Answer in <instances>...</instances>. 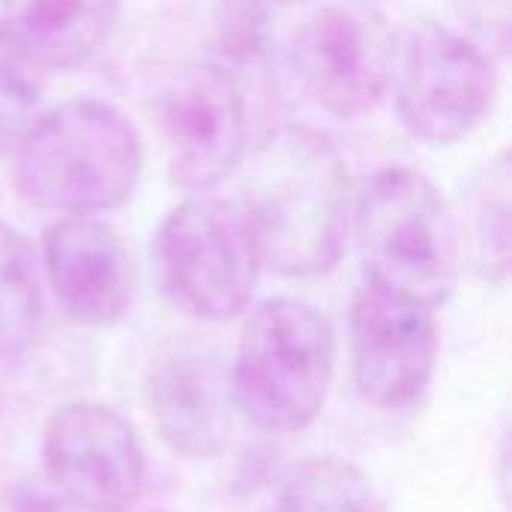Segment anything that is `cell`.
Listing matches in <instances>:
<instances>
[{
  "label": "cell",
  "instance_id": "obj_1",
  "mask_svg": "<svg viewBox=\"0 0 512 512\" xmlns=\"http://www.w3.org/2000/svg\"><path fill=\"white\" fill-rule=\"evenodd\" d=\"M261 264L285 279L333 270L351 225V174L339 147L312 126H279L252 153L234 198Z\"/></svg>",
  "mask_w": 512,
  "mask_h": 512
},
{
  "label": "cell",
  "instance_id": "obj_2",
  "mask_svg": "<svg viewBox=\"0 0 512 512\" xmlns=\"http://www.w3.org/2000/svg\"><path fill=\"white\" fill-rule=\"evenodd\" d=\"M141 171L144 144L135 123L99 99L48 108L12 150V180L21 198L63 216L123 207L135 195Z\"/></svg>",
  "mask_w": 512,
  "mask_h": 512
},
{
  "label": "cell",
  "instance_id": "obj_3",
  "mask_svg": "<svg viewBox=\"0 0 512 512\" xmlns=\"http://www.w3.org/2000/svg\"><path fill=\"white\" fill-rule=\"evenodd\" d=\"M351 216L369 282L429 309L453 297L465 261L462 228L423 171L411 165L375 171L360 186Z\"/></svg>",
  "mask_w": 512,
  "mask_h": 512
},
{
  "label": "cell",
  "instance_id": "obj_4",
  "mask_svg": "<svg viewBox=\"0 0 512 512\" xmlns=\"http://www.w3.org/2000/svg\"><path fill=\"white\" fill-rule=\"evenodd\" d=\"M333 372L330 318L306 300L273 297L243 324L231 366L234 405L267 435H297L324 411Z\"/></svg>",
  "mask_w": 512,
  "mask_h": 512
},
{
  "label": "cell",
  "instance_id": "obj_5",
  "mask_svg": "<svg viewBox=\"0 0 512 512\" xmlns=\"http://www.w3.org/2000/svg\"><path fill=\"white\" fill-rule=\"evenodd\" d=\"M156 267L171 300L204 321L246 312L264 270L246 213L216 192L186 195L162 219Z\"/></svg>",
  "mask_w": 512,
  "mask_h": 512
},
{
  "label": "cell",
  "instance_id": "obj_6",
  "mask_svg": "<svg viewBox=\"0 0 512 512\" xmlns=\"http://www.w3.org/2000/svg\"><path fill=\"white\" fill-rule=\"evenodd\" d=\"M288 54L297 84L321 111L360 120L393 90L399 36L369 0H330L303 15Z\"/></svg>",
  "mask_w": 512,
  "mask_h": 512
},
{
  "label": "cell",
  "instance_id": "obj_7",
  "mask_svg": "<svg viewBox=\"0 0 512 512\" xmlns=\"http://www.w3.org/2000/svg\"><path fill=\"white\" fill-rule=\"evenodd\" d=\"M396 108L402 126L429 147L465 141L498 99L486 48L438 21L411 24L399 42Z\"/></svg>",
  "mask_w": 512,
  "mask_h": 512
},
{
  "label": "cell",
  "instance_id": "obj_8",
  "mask_svg": "<svg viewBox=\"0 0 512 512\" xmlns=\"http://www.w3.org/2000/svg\"><path fill=\"white\" fill-rule=\"evenodd\" d=\"M147 459L135 426L108 405L72 402L42 432V480L75 512H126L144 489Z\"/></svg>",
  "mask_w": 512,
  "mask_h": 512
},
{
  "label": "cell",
  "instance_id": "obj_9",
  "mask_svg": "<svg viewBox=\"0 0 512 512\" xmlns=\"http://www.w3.org/2000/svg\"><path fill=\"white\" fill-rule=\"evenodd\" d=\"M159 120L168 183L183 195L213 192L246 162L249 108L222 66L180 69L162 93Z\"/></svg>",
  "mask_w": 512,
  "mask_h": 512
},
{
  "label": "cell",
  "instance_id": "obj_10",
  "mask_svg": "<svg viewBox=\"0 0 512 512\" xmlns=\"http://www.w3.org/2000/svg\"><path fill=\"white\" fill-rule=\"evenodd\" d=\"M351 369L366 402L384 411L417 405L438 366L435 309L363 282L351 303Z\"/></svg>",
  "mask_w": 512,
  "mask_h": 512
},
{
  "label": "cell",
  "instance_id": "obj_11",
  "mask_svg": "<svg viewBox=\"0 0 512 512\" xmlns=\"http://www.w3.org/2000/svg\"><path fill=\"white\" fill-rule=\"evenodd\" d=\"M147 411L171 453L195 462L216 459L234 435L231 369L207 345L174 342L150 363Z\"/></svg>",
  "mask_w": 512,
  "mask_h": 512
},
{
  "label": "cell",
  "instance_id": "obj_12",
  "mask_svg": "<svg viewBox=\"0 0 512 512\" xmlns=\"http://www.w3.org/2000/svg\"><path fill=\"white\" fill-rule=\"evenodd\" d=\"M42 270L60 312L81 327L117 324L135 294L123 234L96 216H63L42 237Z\"/></svg>",
  "mask_w": 512,
  "mask_h": 512
},
{
  "label": "cell",
  "instance_id": "obj_13",
  "mask_svg": "<svg viewBox=\"0 0 512 512\" xmlns=\"http://www.w3.org/2000/svg\"><path fill=\"white\" fill-rule=\"evenodd\" d=\"M120 0H0V24L42 69L87 63L111 36Z\"/></svg>",
  "mask_w": 512,
  "mask_h": 512
},
{
  "label": "cell",
  "instance_id": "obj_14",
  "mask_svg": "<svg viewBox=\"0 0 512 512\" xmlns=\"http://www.w3.org/2000/svg\"><path fill=\"white\" fill-rule=\"evenodd\" d=\"M465 219L462 246L483 279L504 282L510 273V216L512 177L510 153L501 150L489 165H483L465 186Z\"/></svg>",
  "mask_w": 512,
  "mask_h": 512
},
{
  "label": "cell",
  "instance_id": "obj_15",
  "mask_svg": "<svg viewBox=\"0 0 512 512\" xmlns=\"http://www.w3.org/2000/svg\"><path fill=\"white\" fill-rule=\"evenodd\" d=\"M42 315L39 255L18 228L0 222V363L33 345Z\"/></svg>",
  "mask_w": 512,
  "mask_h": 512
},
{
  "label": "cell",
  "instance_id": "obj_16",
  "mask_svg": "<svg viewBox=\"0 0 512 512\" xmlns=\"http://www.w3.org/2000/svg\"><path fill=\"white\" fill-rule=\"evenodd\" d=\"M270 512H384V504L363 468L324 456L285 480Z\"/></svg>",
  "mask_w": 512,
  "mask_h": 512
},
{
  "label": "cell",
  "instance_id": "obj_17",
  "mask_svg": "<svg viewBox=\"0 0 512 512\" xmlns=\"http://www.w3.org/2000/svg\"><path fill=\"white\" fill-rule=\"evenodd\" d=\"M42 69L0 24V156L12 153L42 105Z\"/></svg>",
  "mask_w": 512,
  "mask_h": 512
},
{
  "label": "cell",
  "instance_id": "obj_18",
  "mask_svg": "<svg viewBox=\"0 0 512 512\" xmlns=\"http://www.w3.org/2000/svg\"><path fill=\"white\" fill-rule=\"evenodd\" d=\"M69 507L45 486V480H21L0 492V512H66Z\"/></svg>",
  "mask_w": 512,
  "mask_h": 512
},
{
  "label": "cell",
  "instance_id": "obj_19",
  "mask_svg": "<svg viewBox=\"0 0 512 512\" xmlns=\"http://www.w3.org/2000/svg\"><path fill=\"white\" fill-rule=\"evenodd\" d=\"M147 512H168V510H147Z\"/></svg>",
  "mask_w": 512,
  "mask_h": 512
},
{
  "label": "cell",
  "instance_id": "obj_20",
  "mask_svg": "<svg viewBox=\"0 0 512 512\" xmlns=\"http://www.w3.org/2000/svg\"><path fill=\"white\" fill-rule=\"evenodd\" d=\"M369 3H372V0H369Z\"/></svg>",
  "mask_w": 512,
  "mask_h": 512
}]
</instances>
